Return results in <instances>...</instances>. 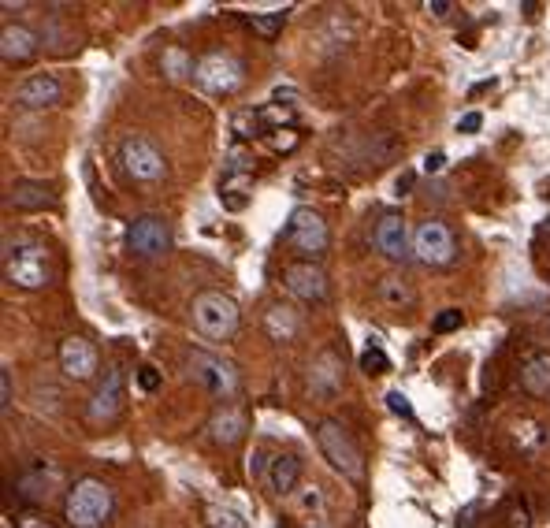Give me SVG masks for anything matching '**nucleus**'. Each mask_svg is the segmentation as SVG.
I'll list each match as a JSON object with an SVG mask.
<instances>
[{
	"label": "nucleus",
	"mask_w": 550,
	"mask_h": 528,
	"mask_svg": "<svg viewBox=\"0 0 550 528\" xmlns=\"http://www.w3.org/2000/svg\"><path fill=\"white\" fill-rule=\"evenodd\" d=\"M4 279L19 291H41L53 279V257L49 246L30 235L4 242Z\"/></svg>",
	"instance_id": "f257e3e1"
},
{
	"label": "nucleus",
	"mask_w": 550,
	"mask_h": 528,
	"mask_svg": "<svg viewBox=\"0 0 550 528\" xmlns=\"http://www.w3.org/2000/svg\"><path fill=\"white\" fill-rule=\"evenodd\" d=\"M116 510V499H112V488L97 476H82L67 488L64 499V517L71 528H105L108 517Z\"/></svg>",
	"instance_id": "f03ea898"
},
{
	"label": "nucleus",
	"mask_w": 550,
	"mask_h": 528,
	"mask_svg": "<svg viewBox=\"0 0 550 528\" xmlns=\"http://www.w3.org/2000/svg\"><path fill=\"white\" fill-rule=\"evenodd\" d=\"M190 317H194V328L205 335V339H231L242 324V313H238V302L231 294L223 291H201L190 305Z\"/></svg>",
	"instance_id": "7ed1b4c3"
},
{
	"label": "nucleus",
	"mask_w": 550,
	"mask_h": 528,
	"mask_svg": "<svg viewBox=\"0 0 550 528\" xmlns=\"http://www.w3.org/2000/svg\"><path fill=\"white\" fill-rule=\"evenodd\" d=\"M283 242H287L290 250L298 253L302 261H313L316 257H324L328 253V242H331V231L324 224V216L309 205H298V209L290 212L287 227H283Z\"/></svg>",
	"instance_id": "20e7f679"
},
{
	"label": "nucleus",
	"mask_w": 550,
	"mask_h": 528,
	"mask_svg": "<svg viewBox=\"0 0 550 528\" xmlns=\"http://www.w3.org/2000/svg\"><path fill=\"white\" fill-rule=\"evenodd\" d=\"M316 447L331 462L335 473H342L346 480H361L365 476V458L361 447L354 443V436L342 428L339 421H320L316 424Z\"/></svg>",
	"instance_id": "39448f33"
},
{
	"label": "nucleus",
	"mask_w": 550,
	"mask_h": 528,
	"mask_svg": "<svg viewBox=\"0 0 550 528\" xmlns=\"http://www.w3.org/2000/svg\"><path fill=\"white\" fill-rule=\"evenodd\" d=\"M242 82H246V71L238 64V56L216 49V53L194 60V86L205 97H231V93L242 90Z\"/></svg>",
	"instance_id": "423d86ee"
},
{
	"label": "nucleus",
	"mask_w": 550,
	"mask_h": 528,
	"mask_svg": "<svg viewBox=\"0 0 550 528\" xmlns=\"http://www.w3.org/2000/svg\"><path fill=\"white\" fill-rule=\"evenodd\" d=\"M186 372L197 387H205L212 398H235L238 395V369L231 361H223L220 354H209V350H190L186 354Z\"/></svg>",
	"instance_id": "0eeeda50"
},
{
	"label": "nucleus",
	"mask_w": 550,
	"mask_h": 528,
	"mask_svg": "<svg viewBox=\"0 0 550 528\" xmlns=\"http://www.w3.org/2000/svg\"><path fill=\"white\" fill-rule=\"evenodd\" d=\"M119 160H123V172L131 175L134 183L153 186L168 175V160H164V153L145 134H127L119 142Z\"/></svg>",
	"instance_id": "6e6552de"
},
{
	"label": "nucleus",
	"mask_w": 550,
	"mask_h": 528,
	"mask_svg": "<svg viewBox=\"0 0 550 528\" xmlns=\"http://www.w3.org/2000/svg\"><path fill=\"white\" fill-rule=\"evenodd\" d=\"M413 257L420 264H432V268H443L458 257V242L450 235V227L443 220H424V224L413 231Z\"/></svg>",
	"instance_id": "1a4fd4ad"
},
{
	"label": "nucleus",
	"mask_w": 550,
	"mask_h": 528,
	"mask_svg": "<svg viewBox=\"0 0 550 528\" xmlns=\"http://www.w3.org/2000/svg\"><path fill=\"white\" fill-rule=\"evenodd\" d=\"M127 250L134 257H145L153 261L160 253L171 250V224L164 216H138L131 227H127Z\"/></svg>",
	"instance_id": "9d476101"
},
{
	"label": "nucleus",
	"mask_w": 550,
	"mask_h": 528,
	"mask_svg": "<svg viewBox=\"0 0 550 528\" xmlns=\"http://www.w3.org/2000/svg\"><path fill=\"white\" fill-rule=\"evenodd\" d=\"M283 287L290 291V298H298L305 305H316L328 298V276L324 268L313 261H294L283 268Z\"/></svg>",
	"instance_id": "9b49d317"
},
{
	"label": "nucleus",
	"mask_w": 550,
	"mask_h": 528,
	"mask_svg": "<svg viewBox=\"0 0 550 528\" xmlns=\"http://www.w3.org/2000/svg\"><path fill=\"white\" fill-rule=\"evenodd\" d=\"M123 391H127V376H123L119 365H112V369L105 372V380L97 383L90 406H86V417H90L93 424L116 421L119 410H123Z\"/></svg>",
	"instance_id": "f8f14e48"
},
{
	"label": "nucleus",
	"mask_w": 550,
	"mask_h": 528,
	"mask_svg": "<svg viewBox=\"0 0 550 528\" xmlns=\"http://www.w3.org/2000/svg\"><path fill=\"white\" fill-rule=\"evenodd\" d=\"M60 369H64L67 380H93L97 369H101V354L90 339L82 335H67L60 343Z\"/></svg>",
	"instance_id": "ddd939ff"
},
{
	"label": "nucleus",
	"mask_w": 550,
	"mask_h": 528,
	"mask_svg": "<svg viewBox=\"0 0 550 528\" xmlns=\"http://www.w3.org/2000/svg\"><path fill=\"white\" fill-rule=\"evenodd\" d=\"M305 387L309 395L320 398V402H331V398L342 391V357L335 350H324L309 361V376H305Z\"/></svg>",
	"instance_id": "4468645a"
},
{
	"label": "nucleus",
	"mask_w": 550,
	"mask_h": 528,
	"mask_svg": "<svg viewBox=\"0 0 550 528\" xmlns=\"http://www.w3.org/2000/svg\"><path fill=\"white\" fill-rule=\"evenodd\" d=\"M64 101V82L41 71V75H30L19 90H15V105L27 108V112H45V108H56Z\"/></svg>",
	"instance_id": "2eb2a0df"
},
{
	"label": "nucleus",
	"mask_w": 550,
	"mask_h": 528,
	"mask_svg": "<svg viewBox=\"0 0 550 528\" xmlns=\"http://www.w3.org/2000/svg\"><path fill=\"white\" fill-rule=\"evenodd\" d=\"M372 242H376V250L387 257V261H409L413 257V238H409V227L402 216H394V212H387V216H380V224H376V231H372Z\"/></svg>",
	"instance_id": "dca6fc26"
},
{
	"label": "nucleus",
	"mask_w": 550,
	"mask_h": 528,
	"mask_svg": "<svg viewBox=\"0 0 550 528\" xmlns=\"http://www.w3.org/2000/svg\"><path fill=\"white\" fill-rule=\"evenodd\" d=\"M249 175H253V164H246V157L242 153H231V160H227V172H223L220 179V201L223 209H246L249 201Z\"/></svg>",
	"instance_id": "f3484780"
},
{
	"label": "nucleus",
	"mask_w": 550,
	"mask_h": 528,
	"mask_svg": "<svg viewBox=\"0 0 550 528\" xmlns=\"http://www.w3.org/2000/svg\"><path fill=\"white\" fill-rule=\"evenodd\" d=\"M56 484H60V473H56L53 465H34V469H27L15 480V495L23 502L41 506V502H49L56 495Z\"/></svg>",
	"instance_id": "a211bd4d"
},
{
	"label": "nucleus",
	"mask_w": 550,
	"mask_h": 528,
	"mask_svg": "<svg viewBox=\"0 0 550 528\" xmlns=\"http://www.w3.org/2000/svg\"><path fill=\"white\" fill-rule=\"evenodd\" d=\"M246 428H249V421L238 406H223V410H216L209 417V439L216 447H235L238 439L246 436Z\"/></svg>",
	"instance_id": "6ab92c4d"
},
{
	"label": "nucleus",
	"mask_w": 550,
	"mask_h": 528,
	"mask_svg": "<svg viewBox=\"0 0 550 528\" xmlns=\"http://www.w3.org/2000/svg\"><path fill=\"white\" fill-rule=\"evenodd\" d=\"M376 302L387 313H409L417 305V291H413V283L406 276H383L376 283Z\"/></svg>",
	"instance_id": "aec40b11"
},
{
	"label": "nucleus",
	"mask_w": 550,
	"mask_h": 528,
	"mask_svg": "<svg viewBox=\"0 0 550 528\" xmlns=\"http://www.w3.org/2000/svg\"><path fill=\"white\" fill-rule=\"evenodd\" d=\"M298 480H302V458L298 454H272V465H268V476L264 484L275 495H294L298 491Z\"/></svg>",
	"instance_id": "412c9836"
},
{
	"label": "nucleus",
	"mask_w": 550,
	"mask_h": 528,
	"mask_svg": "<svg viewBox=\"0 0 550 528\" xmlns=\"http://www.w3.org/2000/svg\"><path fill=\"white\" fill-rule=\"evenodd\" d=\"M8 205L12 209H49V205H56V194L49 183H38V179H19V183H12V190H8Z\"/></svg>",
	"instance_id": "4be33fe9"
},
{
	"label": "nucleus",
	"mask_w": 550,
	"mask_h": 528,
	"mask_svg": "<svg viewBox=\"0 0 550 528\" xmlns=\"http://www.w3.org/2000/svg\"><path fill=\"white\" fill-rule=\"evenodd\" d=\"M521 387L532 398L550 395V350H532L521 361Z\"/></svg>",
	"instance_id": "5701e85b"
},
{
	"label": "nucleus",
	"mask_w": 550,
	"mask_h": 528,
	"mask_svg": "<svg viewBox=\"0 0 550 528\" xmlns=\"http://www.w3.org/2000/svg\"><path fill=\"white\" fill-rule=\"evenodd\" d=\"M38 53V34L30 27H4L0 30V56L8 64H23Z\"/></svg>",
	"instance_id": "b1692460"
},
{
	"label": "nucleus",
	"mask_w": 550,
	"mask_h": 528,
	"mask_svg": "<svg viewBox=\"0 0 550 528\" xmlns=\"http://www.w3.org/2000/svg\"><path fill=\"white\" fill-rule=\"evenodd\" d=\"M294 514L309 521V525H324L328 521V499H324V488L320 484H305V488L294 491Z\"/></svg>",
	"instance_id": "393cba45"
},
{
	"label": "nucleus",
	"mask_w": 550,
	"mask_h": 528,
	"mask_svg": "<svg viewBox=\"0 0 550 528\" xmlns=\"http://www.w3.org/2000/svg\"><path fill=\"white\" fill-rule=\"evenodd\" d=\"M298 328H302V320H298V313H294L290 305H272V309L264 313V331H268V339H275V343H294V339H298Z\"/></svg>",
	"instance_id": "a878e982"
},
{
	"label": "nucleus",
	"mask_w": 550,
	"mask_h": 528,
	"mask_svg": "<svg viewBox=\"0 0 550 528\" xmlns=\"http://www.w3.org/2000/svg\"><path fill=\"white\" fill-rule=\"evenodd\" d=\"M231 131H235L238 142H253V138H261V134L268 131L264 108H242V112H235V119H231Z\"/></svg>",
	"instance_id": "bb28decb"
},
{
	"label": "nucleus",
	"mask_w": 550,
	"mask_h": 528,
	"mask_svg": "<svg viewBox=\"0 0 550 528\" xmlns=\"http://www.w3.org/2000/svg\"><path fill=\"white\" fill-rule=\"evenodd\" d=\"M205 528H249V521L231 506H205Z\"/></svg>",
	"instance_id": "cd10ccee"
},
{
	"label": "nucleus",
	"mask_w": 550,
	"mask_h": 528,
	"mask_svg": "<svg viewBox=\"0 0 550 528\" xmlns=\"http://www.w3.org/2000/svg\"><path fill=\"white\" fill-rule=\"evenodd\" d=\"M249 27L257 30V34H261V38H268L272 41L275 34H279V30H283V23H287V12H272V15H249L246 19Z\"/></svg>",
	"instance_id": "c85d7f7f"
},
{
	"label": "nucleus",
	"mask_w": 550,
	"mask_h": 528,
	"mask_svg": "<svg viewBox=\"0 0 550 528\" xmlns=\"http://www.w3.org/2000/svg\"><path fill=\"white\" fill-rule=\"evenodd\" d=\"M361 369H365L368 376H383V372H391V357L383 354L380 346H368L365 354H361Z\"/></svg>",
	"instance_id": "c756f323"
},
{
	"label": "nucleus",
	"mask_w": 550,
	"mask_h": 528,
	"mask_svg": "<svg viewBox=\"0 0 550 528\" xmlns=\"http://www.w3.org/2000/svg\"><path fill=\"white\" fill-rule=\"evenodd\" d=\"M164 67H168L171 79H183V75L194 79V64H190L186 53H179V49H168V53H164Z\"/></svg>",
	"instance_id": "7c9ffc66"
},
{
	"label": "nucleus",
	"mask_w": 550,
	"mask_h": 528,
	"mask_svg": "<svg viewBox=\"0 0 550 528\" xmlns=\"http://www.w3.org/2000/svg\"><path fill=\"white\" fill-rule=\"evenodd\" d=\"M461 309H443V313H435L432 320V331L435 335H446V331H458L461 328Z\"/></svg>",
	"instance_id": "2f4dec72"
},
{
	"label": "nucleus",
	"mask_w": 550,
	"mask_h": 528,
	"mask_svg": "<svg viewBox=\"0 0 550 528\" xmlns=\"http://www.w3.org/2000/svg\"><path fill=\"white\" fill-rule=\"evenodd\" d=\"M387 406H391V413H398V417H406V421H417V413H413V402H409L406 391H387Z\"/></svg>",
	"instance_id": "473e14b6"
},
{
	"label": "nucleus",
	"mask_w": 550,
	"mask_h": 528,
	"mask_svg": "<svg viewBox=\"0 0 550 528\" xmlns=\"http://www.w3.org/2000/svg\"><path fill=\"white\" fill-rule=\"evenodd\" d=\"M268 465H272V458H268V450L264 447H253V454H249V476H268Z\"/></svg>",
	"instance_id": "72a5a7b5"
},
{
	"label": "nucleus",
	"mask_w": 550,
	"mask_h": 528,
	"mask_svg": "<svg viewBox=\"0 0 550 528\" xmlns=\"http://www.w3.org/2000/svg\"><path fill=\"white\" fill-rule=\"evenodd\" d=\"M0 413H12V369H0Z\"/></svg>",
	"instance_id": "f704fd0d"
},
{
	"label": "nucleus",
	"mask_w": 550,
	"mask_h": 528,
	"mask_svg": "<svg viewBox=\"0 0 550 528\" xmlns=\"http://www.w3.org/2000/svg\"><path fill=\"white\" fill-rule=\"evenodd\" d=\"M138 387H142V391H149V395H153V391H157V387H160V372L153 369V365H142V369H138Z\"/></svg>",
	"instance_id": "c9c22d12"
},
{
	"label": "nucleus",
	"mask_w": 550,
	"mask_h": 528,
	"mask_svg": "<svg viewBox=\"0 0 550 528\" xmlns=\"http://www.w3.org/2000/svg\"><path fill=\"white\" fill-rule=\"evenodd\" d=\"M480 127H484V116H480V112H465V116L458 119V131L461 134H476Z\"/></svg>",
	"instance_id": "e433bc0d"
},
{
	"label": "nucleus",
	"mask_w": 550,
	"mask_h": 528,
	"mask_svg": "<svg viewBox=\"0 0 550 528\" xmlns=\"http://www.w3.org/2000/svg\"><path fill=\"white\" fill-rule=\"evenodd\" d=\"M443 164H446V153H439V149H435V153H428V157H424V172H428V175L443 172Z\"/></svg>",
	"instance_id": "4c0bfd02"
},
{
	"label": "nucleus",
	"mask_w": 550,
	"mask_h": 528,
	"mask_svg": "<svg viewBox=\"0 0 550 528\" xmlns=\"http://www.w3.org/2000/svg\"><path fill=\"white\" fill-rule=\"evenodd\" d=\"M510 528H532L528 525V510H524V506H510Z\"/></svg>",
	"instance_id": "58836bf2"
},
{
	"label": "nucleus",
	"mask_w": 550,
	"mask_h": 528,
	"mask_svg": "<svg viewBox=\"0 0 550 528\" xmlns=\"http://www.w3.org/2000/svg\"><path fill=\"white\" fill-rule=\"evenodd\" d=\"M19 528H56V525H53V521H45V517L27 514V517H19Z\"/></svg>",
	"instance_id": "ea45409f"
},
{
	"label": "nucleus",
	"mask_w": 550,
	"mask_h": 528,
	"mask_svg": "<svg viewBox=\"0 0 550 528\" xmlns=\"http://www.w3.org/2000/svg\"><path fill=\"white\" fill-rule=\"evenodd\" d=\"M424 8L443 19V15H450V8H454V4H450V0H432V4H424Z\"/></svg>",
	"instance_id": "a19ab883"
},
{
	"label": "nucleus",
	"mask_w": 550,
	"mask_h": 528,
	"mask_svg": "<svg viewBox=\"0 0 550 528\" xmlns=\"http://www.w3.org/2000/svg\"><path fill=\"white\" fill-rule=\"evenodd\" d=\"M398 194H409V190H413V172H406V175H398Z\"/></svg>",
	"instance_id": "79ce46f5"
},
{
	"label": "nucleus",
	"mask_w": 550,
	"mask_h": 528,
	"mask_svg": "<svg viewBox=\"0 0 550 528\" xmlns=\"http://www.w3.org/2000/svg\"><path fill=\"white\" fill-rule=\"evenodd\" d=\"M543 227H547V231H550V220H547V224H543Z\"/></svg>",
	"instance_id": "37998d69"
}]
</instances>
